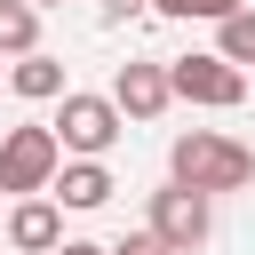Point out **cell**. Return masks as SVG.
I'll return each mask as SVG.
<instances>
[{
	"mask_svg": "<svg viewBox=\"0 0 255 255\" xmlns=\"http://www.w3.org/2000/svg\"><path fill=\"white\" fill-rule=\"evenodd\" d=\"M0 56H40V8L32 0H0Z\"/></svg>",
	"mask_w": 255,
	"mask_h": 255,
	"instance_id": "obj_10",
	"label": "cell"
},
{
	"mask_svg": "<svg viewBox=\"0 0 255 255\" xmlns=\"http://www.w3.org/2000/svg\"><path fill=\"white\" fill-rule=\"evenodd\" d=\"M48 128L64 135V151H72V159H104V151L120 143V128H128V112H120L112 96H80V88H72V96H64V112H56Z\"/></svg>",
	"mask_w": 255,
	"mask_h": 255,
	"instance_id": "obj_4",
	"label": "cell"
},
{
	"mask_svg": "<svg viewBox=\"0 0 255 255\" xmlns=\"http://www.w3.org/2000/svg\"><path fill=\"white\" fill-rule=\"evenodd\" d=\"M0 80H8V72H0Z\"/></svg>",
	"mask_w": 255,
	"mask_h": 255,
	"instance_id": "obj_18",
	"label": "cell"
},
{
	"mask_svg": "<svg viewBox=\"0 0 255 255\" xmlns=\"http://www.w3.org/2000/svg\"><path fill=\"white\" fill-rule=\"evenodd\" d=\"M167 80H175V104H199V112H231V104H247V72L223 64L215 48H207V56H167Z\"/></svg>",
	"mask_w": 255,
	"mask_h": 255,
	"instance_id": "obj_3",
	"label": "cell"
},
{
	"mask_svg": "<svg viewBox=\"0 0 255 255\" xmlns=\"http://www.w3.org/2000/svg\"><path fill=\"white\" fill-rule=\"evenodd\" d=\"M0 223H8V215H0Z\"/></svg>",
	"mask_w": 255,
	"mask_h": 255,
	"instance_id": "obj_17",
	"label": "cell"
},
{
	"mask_svg": "<svg viewBox=\"0 0 255 255\" xmlns=\"http://www.w3.org/2000/svg\"><path fill=\"white\" fill-rule=\"evenodd\" d=\"M167 175L175 183H191V191H247L255 183V151L247 143H231V135H215V128H183L175 143H167Z\"/></svg>",
	"mask_w": 255,
	"mask_h": 255,
	"instance_id": "obj_1",
	"label": "cell"
},
{
	"mask_svg": "<svg viewBox=\"0 0 255 255\" xmlns=\"http://www.w3.org/2000/svg\"><path fill=\"white\" fill-rule=\"evenodd\" d=\"M215 56H223V64H239V72L255 64V8H239V16H223V24H215Z\"/></svg>",
	"mask_w": 255,
	"mask_h": 255,
	"instance_id": "obj_11",
	"label": "cell"
},
{
	"mask_svg": "<svg viewBox=\"0 0 255 255\" xmlns=\"http://www.w3.org/2000/svg\"><path fill=\"white\" fill-rule=\"evenodd\" d=\"M112 255H175V247H167V239H159V231H151V223H143V231H128V239H120V247H112Z\"/></svg>",
	"mask_w": 255,
	"mask_h": 255,
	"instance_id": "obj_13",
	"label": "cell"
},
{
	"mask_svg": "<svg viewBox=\"0 0 255 255\" xmlns=\"http://www.w3.org/2000/svg\"><path fill=\"white\" fill-rule=\"evenodd\" d=\"M8 88H16L24 104H64V96H72V88H64V64H56L48 48H40V56H16V64H8Z\"/></svg>",
	"mask_w": 255,
	"mask_h": 255,
	"instance_id": "obj_9",
	"label": "cell"
},
{
	"mask_svg": "<svg viewBox=\"0 0 255 255\" xmlns=\"http://www.w3.org/2000/svg\"><path fill=\"white\" fill-rule=\"evenodd\" d=\"M151 231H159L175 255H191V247H207V231H215V199L167 175V183L151 191Z\"/></svg>",
	"mask_w": 255,
	"mask_h": 255,
	"instance_id": "obj_5",
	"label": "cell"
},
{
	"mask_svg": "<svg viewBox=\"0 0 255 255\" xmlns=\"http://www.w3.org/2000/svg\"><path fill=\"white\" fill-rule=\"evenodd\" d=\"M143 8H151V0H104V16H112V24H120V16H143Z\"/></svg>",
	"mask_w": 255,
	"mask_h": 255,
	"instance_id": "obj_14",
	"label": "cell"
},
{
	"mask_svg": "<svg viewBox=\"0 0 255 255\" xmlns=\"http://www.w3.org/2000/svg\"><path fill=\"white\" fill-rule=\"evenodd\" d=\"M64 135L56 128H8L0 135V199H40V191H56V175H64Z\"/></svg>",
	"mask_w": 255,
	"mask_h": 255,
	"instance_id": "obj_2",
	"label": "cell"
},
{
	"mask_svg": "<svg viewBox=\"0 0 255 255\" xmlns=\"http://www.w3.org/2000/svg\"><path fill=\"white\" fill-rule=\"evenodd\" d=\"M247 0H151V16H175V24H191V16H207V24H223V16H239Z\"/></svg>",
	"mask_w": 255,
	"mask_h": 255,
	"instance_id": "obj_12",
	"label": "cell"
},
{
	"mask_svg": "<svg viewBox=\"0 0 255 255\" xmlns=\"http://www.w3.org/2000/svg\"><path fill=\"white\" fill-rule=\"evenodd\" d=\"M112 104H120L128 120H159V112L175 104L167 64H151V56H143V64H120V72H112Z\"/></svg>",
	"mask_w": 255,
	"mask_h": 255,
	"instance_id": "obj_6",
	"label": "cell"
},
{
	"mask_svg": "<svg viewBox=\"0 0 255 255\" xmlns=\"http://www.w3.org/2000/svg\"><path fill=\"white\" fill-rule=\"evenodd\" d=\"M56 255H112V247H96V239H64Z\"/></svg>",
	"mask_w": 255,
	"mask_h": 255,
	"instance_id": "obj_15",
	"label": "cell"
},
{
	"mask_svg": "<svg viewBox=\"0 0 255 255\" xmlns=\"http://www.w3.org/2000/svg\"><path fill=\"white\" fill-rule=\"evenodd\" d=\"M0 231H8L16 255H56V247H64V207H56L48 191H40V199H16Z\"/></svg>",
	"mask_w": 255,
	"mask_h": 255,
	"instance_id": "obj_7",
	"label": "cell"
},
{
	"mask_svg": "<svg viewBox=\"0 0 255 255\" xmlns=\"http://www.w3.org/2000/svg\"><path fill=\"white\" fill-rule=\"evenodd\" d=\"M32 8H56V0H32Z\"/></svg>",
	"mask_w": 255,
	"mask_h": 255,
	"instance_id": "obj_16",
	"label": "cell"
},
{
	"mask_svg": "<svg viewBox=\"0 0 255 255\" xmlns=\"http://www.w3.org/2000/svg\"><path fill=\"white\" fill-rule=\"evenodd\" d=\"M112 191H120V183H112V167H104V159H64V175H56V191H48V199H56V207H72V215H88V207H104Z\"/></svg>",
	"mask_w": 255,
	"mask_h": 255,
	"instance_id": "obj_8",
	"label": "cell"
}]
</instances>
